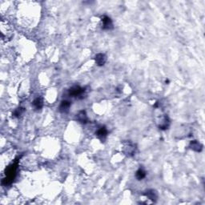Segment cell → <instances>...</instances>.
<instances>
[{
  "label": "cell",
  "instance_id": "6",
  "mask_svg": "<svg viewBox=\"0 0 205 205\" xmlns=\"http://www.w3.org/2000/svg\"><path fill=\"white\" fill-rule=\"evenodd\" d=\"M169 124H170V121H169L168 117L167 115H164L160 119V121L159 122V127L160 129L166 130L169 127Z\"/></svg>",
  "mask_w": 205,
  "mask_h": 205
},
{
  "label": "cell",
  "instance_id": "8",
  "mask_svg": "<svg viewBox=\"0 0 205 205\" xmlns=\"http://www.w3.org/2000/svg\"><path fill=\"white\" fill-rule=\"evenodd\" d=\"M144 195H145L148 199H151L152 201H156L158 198V195H157V192H156L155 190L153 189H150L148 190L147 191H145L144 193Z\"/></svg>",
  "mask_w": 205,
  "mask_h": 205
},
{
  "label": "cell",
  "instance_id": "11",
  "mask_svg": "<svg viewBox=\"0 0 205 205\" xmlns=\"http://www.w3.org/2000/svg\"><path fill=\"white\" fill-rule=\"evenodd\" d=\"M33 107L36 110H40L43 107V100L41 97H38L33 101Z\"/></svg>",
  "mask_w": 205,
  "mask_h": 205
},
{
  "label": "cell",
  "instance_id": "9",
  "mask_svg": "<svg viewBox=\"0 0 205 205\" xmlns=\"http://www.w3.org/2000/svg\"><path fill=\"white\" fill-rule=\"evenodd\" d=\"M71 103L70 101L68 100H64L61 102V104L60 106V111L63 113H67L68 112L69 109L71 107Z\"/></svg>",
  "mask_w": 205,
  "mask_h": 205
},
{
  "label": "cell",
  "instance_id": "4",
  "mask_svg": "<svg viewBox=\"0 0 205 205\" xmlns=\"http://www.w3.org/2000/svg\"><path fill=\"white\" fill-rule=\"evenodd\" d=\"M102 29L103 30H111L113 28V23L111 19L107 16H103L102 18Z\"/></svg>",
  "mask_w": 205,
  "mask_h": 205
},
{
  "label": "cell",
  "instance_id": "7",
  "mask_svg": "<svg viewBox=\"0 0 205 205\" xmlns=\"http://www.w3.org/2000/svg\"><path fill=\"white\" fill-rule=\"evenodd\" d=\"M76 119H77L79 123H83V124L87 123V121H88V118H87V115L86 114V111H80L76 115Z\"/></svg>",
  "mask_w": 205,
  "mask_h": 205
},
{
  "label": "cell",
  "instance_id": "5",
  "mask_svg": "<svg viewBox=\"0 0 205 205\" xmlns=\"http://www.w3.org/2000/svg\"><path fill=\"white\" fill-rule=\"evenodd\" d=\"M95 63H96L97 65L101 67V66H103L105 64V63L107 61V57H106L104 54L99 53L95 57Z\"/></svg>",
  "mask_w": 205,
  "mask_h": 205
},
{
  "label": "cell",
  "instance_id": "2",
  "mask_svg": "<svg viewBox=\"0 0 205 205\" xmlns=\"http://www.w3.org/2000/svg\"><path fill=\"white\" fill-rule=\"evenodd\" d=\"M123 152L127 155V156H133L135 152V145L132 144L131 142H125L123 143Z\"/></svg>",
  "mask_w": 205,
  "mask_h": 205
},
{
  "label": "cell",
  "instance_id": "14",
  "mask_svg": "<svg viewBox=\"0 0 205 205\" xmlns=\"http://www.w3.org/2000/svg\"><path fill=\"white\" fill-rule=\"evenodd\" d=\"M23 109L21 108V107H19V108H18L15 110V111H14V114L15 116H19V115H21L22 114H23Z\"/></svg>",
  "mask_w": 205,
  "mask_h": 205
},
{
  "label": "cell",
  "instance_id": "10",
  "mask_svg": "<svg viewBox=\"0 0 205 205\" xmlns=\"http://www.w3.org/2000/svg\"><path fill=\"white\" fill-rule=\"evenodd\" d=\"M203 146L201 145L200 143L198 142L197 140H193L190 143V148L193 151H195V152H201Z\"/></svg>",
  "mask_w": 205,
  "mask_h": 205
},
{
  "label": "cell",
  "instance_id": "13",
  "mask_svg": "<svg viewBox=\"0 0 205 205\" xmlns=\"http://www.w3.org/2000/svg\"><path fill=\"white\" fill-rule=\"evenodd\" d=\"M146 172L143 169V168H140L139 170L135 173V177L137 178L138 180H142L143 179L146 177Z\"/></svg>",
  "mask_w": 205,
  "mask_h": 205
},
{
  "label": "cell",
  "instance_id": "3",
  "mask_svg": "<svg viewBox=\"0 0 205 205\" xmlns=\"http://www.w3.org/2000/svg\"><path fill=\"white\" fill-rule=\"evenodd\" d=\"M85 92V89L79 86H74L69 90V95L72 97H78L83 95Z\"/></svg>",
  "mask_w": 205,
  "mask_h": 205
},
{
  "label": "cell",
  "instance_id": "12",
  "mask_svg": "<svg viewBox=\"0 0 205 205\" xmlns=\"http://www.w3.org/2000/svg\"><path fill=\"white\" fill-rule=\"evenodd\" d=\"M96 135H97V136L99 138V139L102 140V139H104V138L107 136V130L106 129V127H100V128L97 131Z\"/></svg>",
  "mask_w": 205,
  "mask_h": 205
},
{
  "label": "cell",
  "instance_id": "1",
  "mask_svg": "<svg viewBox=\"0 0 205 205\" xmlns=\"http://www.w3.org/2000/svg\"><path fill=\"white\" fill-rule=\"evenodd\" d=\"M17 166H18V161L13 163L11 165H10L7 168V169L6 170V177L3 179V180L2 182V184L6 186V185L10 184L13 182L14 177H15V175H16Z\"/></svg>",
  "mask_w": 205,
  "mask_h": 205
}]
</instances>
